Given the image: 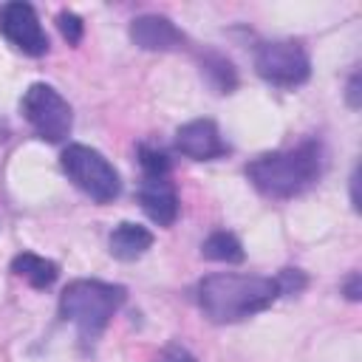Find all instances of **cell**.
<instances>
[{"instance_id": "5b68a950", "label": "cell", "mask_w": 362, "mask_h": 362, "mask_svg": "<svg viewBox=\"0 0 362 362\" xmlns=\"http://www.w3.org/2000/svg\"><path fill=\"white\" fill-rule=\"evenodd\" d=\"M20 113L28 122V127L48 144H59L71 136L74 110L68 99L48 82H34L25 88L20 99Z\"/></svg>"}, {"instance_id": "e0dca14e", "label": "cell", "mask_w": 362, "mask_h": 362, "mask_svg": "<svg viewBox=\"0 0 362 362\" xmlns=\"http://www.w3.org/2000/svg\"><path fill=\"white\" fill-rule=\"evenodd\" d=\"M277 280H280L283 294H300V291L308 286V280H305V274H303L300 269H283V272L277 274Z\"/></svg>"}, {"instance_id": "ba28073f", "label": "cell", "mask_w": 362, "mask_h": 362, "mask_svg": "<svg viewBox=\"0 0 362 362\" xmlns=\"http://www.w3.org/2000/svg\"><path fill=\"white\" fill-rule=\"evenodd\" d=\"M175 150L192 161H215V158H223L232 153L229 141L223 139L221 127L212 122V119H192V122H184L178 130H175V139H173Z\"/></svg>"}, {"instance_id": "2e32d148", "label": "cell", "mask_w": 362, "mask_h": 362, "mask_svg": "<svg viewBox=\"0 0 362 362\" xmlns=\"http://www.w3.org/2000/svg\"><path fill=\"white\" fill-rule=\"evenodd\" d=\"M57 25H59L62 37L68 40V45H76V42L82 40V34H85V23H82V17L74 14V11H59V14H57Z\"/></svg>"}, {"instance_id": "9c48e42d", "label": "cell", "mask_w": 362, "mask_h": 362, "mask_svg": "<svg viewBox=\"0 0 362 362\" xmlns=\"http://www.w3.org/2000/svg\"><path fill=\"white\" fill-rule=\"evenodd\" d=\"M130 40L141 51H178L187 34L164 14H139L130 23Z\"/></svg>"}, {"instance_id": "ac0fdd59", "label": "cell", "mask_w": 362, "mask_h": 362, "mask_svg": "<svg viewBox=\"0 0 362 362\" xmlns=\"http://www.w3.org/2000/svg\"><path fill=\"white\" fill-rule=\"evenodd\" d=\"M158 362H198V359L192 356V351H189L187 345L170 342V345L161 351V359H158Z\"/></svg>"}, {"instance_id": "ffe728a7", "label": "cell", "mask_w": 362, "mask_h": 362, "mask_svg": "<svg viewBox=\"0 0 362 362\" xmlns=\"http://www.w3.org/2000/svg\"><path fill=\"white\" fill-rule=\"evenodd\" d=\"M348 105L356 110L359 107V74H354L351 79H348Z\"/></svg>"}, {"instance_id": "6da1fadb", "label": "cell", "mask_w": 362, "mask_h": 362, "mask_svg": "<svg viewBox=\"0 0 362 362\" xmlns=\"http://www.w3.org/2000/svg\"><path fill=\"white\" fill-rule=\"evenodd\" d=\"M283 297L280 280L266 274H235V272H215L198 280L195 303L209 322L229 325L249 320L266 308H272Z\"/></svg>"}, {"instance_id": "8992f818", "label": "cell", "mask_w": 362, "mask_h": 362, "mask_svg": "<svg viewBox=\"0 0 362 362\" xmlns=\"http://www.w3.org/2000/svg\"><path fill=\"white\" fill-rule=\"evenodd\" d=\"M255 71L274 88L294 90L311 76V57L297 40H266L255 51Z\"/></svg>"}, {"instance_id": "52a82bcc", "label": "cell", "mask_w": 362, "mask_h": 362, "mask_svg": "<svg viewBox=\"0 0 362 362\" xmlns=\"http://www.w3.org/2000/svg\"><path fill=\"white\" fill-rule=\"evenodd\" d=\"M0 34L25 57H42L51 48L48 34H45L34 6L23 3V0H11V3L0 6Z\"/></svg>"}, {"instance_id": "277c9868", "label": "cell", "mask_w": 362, "mask_h": 362, "mask_svg": "<svg viewBox=\"0 0 362 362\" xmlns=\"http://www.w3.org/2000/svg\"><path fill=\"white\" fill-rule=\"evenodd\" d=\"M59 164H62V173L68 175V181L79 192H85L90 201L110 204V201L119 198V192H122V175H119V170L96 147L71 141L59 153Z\"/></svg>"}, {"instance_id": "9a60e30c", "label": "cell", "mask_w": 362, "mask_h": 362, "mask_svg": "<svg viewBox=\"0 0 362 362\" xmlns=\"http://www.w3.org/2000/svg\"><path fill=\"white\" fill-rule=\"evenodd\" d=\"M136 156H139V167H141V178H170V158L164 150L153 147V144H139L136 147Z\"/></svg>"}, {"instance_id": "d6986e66", "label": "cell", "mask_w": 362, "mask_h": 362, "mask_svg": "<svg viewBox=\"0 0 362 362\" xmlns=\"http://www.w3.org/2000/svg\"><path fill=\"white\" fill-rule=\"evenodd\" d=\"M342 291H345V297L348 300H359V294H362V288H359V272H351V277L342 283Z\"/></svg>"}, {"instance_id": "8fae6325", "label": "cell", "mask_w": 362, "mask_h": 362, "mask_svg": "<svg viewBox=\"0 0 362 362\" xmlns=\"http://www.w3.org/2000/svg\"><path fill=\"white\" fill-rule=\"evenodd\" d=\"M153 246V232L141 223H133V221H122L119 226H113L110 238H107V249L116 260H139L147 249Z\"/></svg>"}, {"instance_id": "3957f363", "label": "cell", "mask_w": 362, "mask_h": 362, "mask_svg": "<svg viewBox=\"0 0 362 362\" xmlns=\"http://www.w3.org/2000/svg\"><path fill=\"white\" fill-rule=\"evenodd\" d=\"M127 288L119 283L79 277L71 280L59 294V317L76 328L82 348H93L96 339L110 325L113 314L124 305Z\"/></svg>"}, {"instance_id": "5bb4252c", "label": "cell", "mask_w": 362, "mask_h": 362, "mask_svg": "<svg viewBox=\"0 0 362 362\" xmlns=\"http://www.w3.org/2000/svg\"><path fill=\"white\" fill-rule=\"evenodd\" d=\"M201 255L206 260H215V263H243L246 260V252H243V243L238 240L235 232L229 229H215L206 235V240L201 243Z\"/></svg>"}, {"instance_id": "30bf717a", "label": "cell", "mask_w": 362, "mask_h": 362, "mask_svg": "<svg viewBox=\"0 0 362 362\" xmlns=\"http://www.w3.org/2000/svg\"><path fill=\"white\" fill-rule=\"evenodd\" d=\"M136 195H139V204H141L144 215L153 223L173 226L178 221L181 201H178V192H175V187H173L170 178H141Z\"/></svg>"}, {"instance_id": "44dd1931", "label": "cell", "mask_w": 362, "mask_h": 362, "mask_svg": "<svg viewBox=\"0 0 362 362\" xmlns=\"http://www.w3.org/2000/svg\"><path fill=\"white\" fill-rule=\"evenodd\" d=\"M356 184H359V170L351 173V204L354 209H359V195H356Z\"/></svg>"}, {"instance_id": "7c38bea8", "label": "cell", "mask_w": 362, "mask_h": 362, "mask_svg": "<svg viewBox=\"0 0 362 362\" xmlns=\"http://www.w3.org/2000/svg\"><path fill=\"white\" fill-rule=\"evenodd\" d=\"M11 272L20 280H25L31 288H51L59 277V266L42 255H34V252H20L11 260Z\"/></svg>"}, {"instance_id": "4fadbf2b", "label": "cell", "mask_w": 362, "mask_h": 362, "mask_svg": "<svg viewBox=\"0 0 362 362\" xmlns=\"http://www.w3.org/2000/svg\"><path fill=\"white\" fill-rule=\"evenodd\" d=\"M201 76L218 93H232L238 88V68L232 65L229 57H223L218 51H206L201 57Z\"/></svg>"}, {"instance_id": "7a4b0ae2", "label": "cell", "mask_w": 362, "mask_h": 362, "mask_svg": "<svg viewBox=\"0 0 362 362\" xmlns=\"http://www.w3.org/2000/svg\"><path fill=\"white\" fill-rule=\"evenodd\" d=\"M325 170V147L320 139H305L286 150H272L246 164L249 184L272 198V201H288L311 189Z\"/></svg>"}]
</instances>
